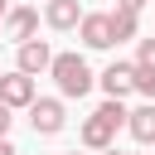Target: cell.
Returning a JSON list of instances; mask_svg holds the SVG:
<instances>
[{"label":"cell","instance_id":"obj_1","mask_svg":"<svg viewBox=\"0 0 155 155\" xmlns=\"http://www.w3.org/2000/svg\"><path fill=\"white\" fill-rule=\"evenodd\" d=\"M126 116H131V111L121 107V97H107V102L82 121V131H78L82 150H97V155H102V150H111V145H116V131L126 126Z\"/></svg>","mask_w":155,"mask_h":155},{"label":"cell","instance_id":"obj_2","mask_svg":"<svg viewBox=\"0 0 155 155\" xmlns=\"http://www.w3.org/2000/svg\"><path fill=\"white\" fill-rule=\"evenodd\" d=\"M48 78L58 82V97H63V102L87 97V92L97 87V78H92V68H87V58H82V53H53Z\"/></svg>","mask_w":155,"mask_h":155},{"label":"cell","instance_id":"obj_3","mask_svg":"<svg viewBox=\"0 0 155 155\" xmlns=\"http://www.w3.org/2000/svg\"><path fill=\"white\" fill-rule=\"evenodd\" d=\"M29 126H34V136H58V131L68 126L63 97H34V107H29Z\"/></svg>","mask_w":155,"mask_h":155},{"label":"cell","instance_id":"obj_4","mask_svg":"<svg viewBox=\"0 0 155 155\" xmlns=\"http://www.w3.org/2000/svg\"><path fill=\"white\" fill-rule=\"evenodd\" d=\"M78 39H82L87 48H111V44H116V34H111V10H87L82 24H78Z\"/></svg>","mask_w":155,"mask_h":155},{"label":"cell","instance_id":"obj_5","mask_svg":"<svg viewBox=\"0 0 155 155\" xmlns=\"http://www.w3.org/2000/svg\"><path fill=\"white\" fill-rule=\"evenodd\" d=\"M5 39H15V48L29 44V39H39V10H34V5H10V15H5Z\"/></svg>","mask_w":155,"mask_h":155},{"label":"cell","instance_id":"obj_6","mask_svg":"<svg viewBox=\"0 0 155 155\" xmlns=\"http://www.w3.org/2000/svg\"><path fill=\"white\" fill-rule=\"evenodd\" d=\"M15 68L29 73V78L48 73V68H53V48H48V39H29V44H19V48H15Z\"/></svg>","mask_w":155,"mask_h":155},{"label":"cell","instance_id":"obj_7","mask_svg":"<svg viewBox=\"0 0 155 155\" xmlns=\"http://www.w3.org/2000/svg\"><path fill=\"white\" fill-rule=\"evenodd\" d=\"M34 78L29 73H19V68H10V73H0V102L5 107H34Z\"/></svg>","mask_w":155,"mask_h":155},{"label":"cell","instance_id":"obj_8","mask_svg":"<svg viewBox=\"0 0 155 155\" xmlns=\"http://www.w3.org/2000/svg\"><path fill=\"white\" fill-rule=\"evenodd\" d=\"M97 87H102L107 97H131V92H136V63H121V58L107 63V73L97 78Z\"/></svg>","mask_w":155,"mask_h":155},{"label":"cell","instance_id":"obj_9","mask_svg":"<svg viewBox=\"0 0 155 155\" xmlns=\"http://www.w3.org/2000/svg\"><path fill=\"white\" fill-rule=\"evenodd\" d=\"M82 15H87V10H82L78 0H48V5H44V24H48V29H58V34L78 29V24H82Z\"/></svg>","mask_w":155,"mask_h":155},{"label":"cell","instance_id":"obj_10","mask_svg":"<svg viewBox=\"0 0 155 155\" xmlns=\"http://www.w3.org/2000/svg\"><path fill=\"white\" fill-rule=\"evenodd\" d=\"M126 131H131L140 145H155V102H140V107L126 116Z\"/></svg>","mask_w":155,"mask_h":155},{"label":"cell","instance_id":"obj_11","mask_svg":"<svg viewBox=\"0 0 155 155\" xmlns=\"http://www.w3.org/2000/svg\"><path fill=\"white\" fill-rule=\"evenodd\" d=\"M111 34H116V44L136 39V34H140V19H136V10H111Z\"/></svg>","mask_w":155,"mask_h":155},{"label":"cell","instance_id":"obj_12","mask_svg":"<svg viewBox=\"0 0 155 155\" xmlns=\"http://www.w3.org/2000/svg\"><path fill=\"white\" fill-rule=\"evenodd\" d=\"M136 92H140L145 102H155V68H140V63H136Z\"/></svg>","mask_w":155,"mask_h":155},{"label":"cell","instance_id":"obj_13","mask_svg":"<svg viewBox=\"0 0 155 155\" xmlns=\"http://www.w3.org/2000/svg\"><path fill=\"white\" fill-rule=\"evenodd\" d=\"M136 63L140 68H155V34L150 39H136Z\"/></svg>","mask_w":155,"mask_h":155},{"label":"cell","instance_id":"obj_14","mask_svg":"<svg viewBox=\"0 0 155 155\" xmlns=\"http://www.w3.org/2000/svg\"><path fill=\"white\" fill-rule=\"evenodd\" d=\"M10 111H15V107H5V102H0V136H10V121H15Z\"/></svg>","mask_w":155,"mask_h":155},{"label":"cell","instance_id":"obj_15","mask_svg":"<svg viewBox=\"0 0 155 155\" xmlns=\"http://www.w3.org/2000/svg\"><path fill=\"white\" fill-rule=\"evenodd\" d=\"M140 5L145 0H116V10H136V15H140Z\"/></svg>","mask_w":155,"mask_h":155},{"label":"cell","instance_id":"obj_16","mask_svg":"<svg viewBox=\"0 0 155 155\" xmlns=\"http://www.w3.org/2000/svg\"><path fill=\"white\" fill-rule=\"evenodd\" d=\"M0 155H19V150L10 145V136H0Z\"/></svg>","mask_w":155,"mask_h":155},{"label":"cell","instance_id":"obj_17","mask_svg":"<svg viewBox=\"0 0 155 155\" xmlns=\"http://www.w3.org/2000/svg\"><path fill=\"white\" fill-rule=\"evenodd\" d=\"M5 15H10V5H5V0H0V34H5Z\"/></svg>","mask_w":155,"mask_h":155},{"label":"cell","instance_id":"obj_18","mask_svg":"<svg viewBox=\"0 0 155 155\" xmlns=\"http://www.w3.org/2000/svg\"><path fill=\"white\" fill-rule=\"evenodd\" d=\"M102 155H126V150H116V145H111V150H102Z\"/></svg>","mask_w":155,"mask_h":155},{"label":"cell","instance_id":"obj_19","mask_svg":"<svg viewBox=\"0 0 155 155\" xmlns=\"http://www.w3.org/2000/svg\"><path fill=\"white\" fill-rule=\"evenodd\" d=\"M63 155H78V150H63Z\"/></svg>","mask_w":155,"mask_h":155}]
</instances>
